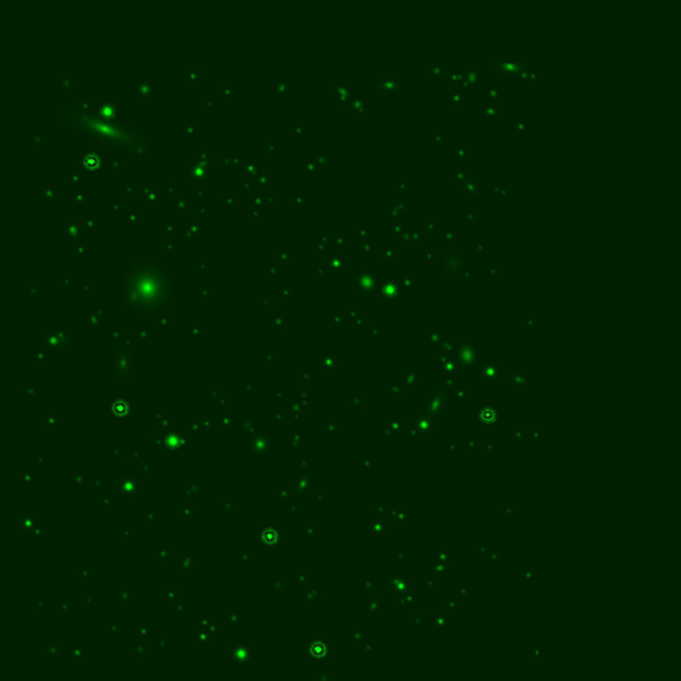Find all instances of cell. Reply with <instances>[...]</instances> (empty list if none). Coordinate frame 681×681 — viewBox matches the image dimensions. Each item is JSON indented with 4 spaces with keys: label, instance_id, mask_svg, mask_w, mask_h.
I'll return each mask as SVG.
<instances>
[{
    "label": "cell",
    "instance_id": "obj_1",
    "mask_svg": "<svg viewBox=\"0 0 681 681\" xmlns=\"http://www.w3.org/2000/svg\"><path fill=\"white\" fill-rule=\"evenodd\" d=\"M128 298L140 312H156L167 302L170 284L164 274L149 266H140L128 277Z\"/></svg>",
    "mask_w": 681,
    "mask_h": 681
}]
</instances>
